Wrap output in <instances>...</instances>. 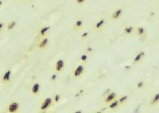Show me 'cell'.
Here are the masks:
<instances>
[{"label": "cell", "instance_id": "11", "mask_svg": "<svg viewBox=\"0 0 159 113\" xmlns=\"http://www.w3.org/2000/svg\"><path fill=\"white\" fill-rule=\"evenodd\" d=\"M51 29H52V27L50 26H49V25L41 26L38 30V38H43V37L49 36Z\"/></svg>", "mask_w": 159, "mask_h": 113}, {"label": "cell", "instance_id": "13", "mask_svg": "<svg viewBox=\"0 0 159 113\" xmlns=\"http://www.w3.org/2000/svg\"><path fill=\"white\" fill-rule=\"evenodd\" d=\"M146 52L145 51H139L138 53H137L136 54L134 55V57L133 58V65H139L140 63L146 59Z\"/></svg>", "mask_w": 159, "mask_h": 113}, {"label": "cell", "instance_id": "21", "mask_svg": "<svg viewBox=\"0 0 159 113\" xmlns=\"http://www.w3.org/2000/svg\"><path fill=\"white\" fill-rule=\"evenodd\" d=\"M159 102V93L158 92H157L155 93L151 98V100L149 101V104L151 105V106H156L157 104H158Z\"/></svg>", "mask_w": 159, "mask_h": 113}, {"label": "cell", "instance_id": "26", "mask_svg": "<svg viewBox=\"0 0 159 113\" xmlns=\"http://www.w3.org/2000/svg\"><path fill=\"white\" fill-rule=\"evenodd\" d=\"M57 73H54L53 74H52L50 77V80L52 82H55V81H57Z\"/></svg>", "mask_w": 159, "mask_h": 113}, {"label": "cell", "instance_id": "17", "mask_svg": "<svg viewBox=\"0 0 159 113\" xmlns=\"http://www.w3.org/2000/svg\"><path fill=\"white\" fill-rule=\"evenodd\" d=\"M108 107L110 110L114 111V110H117L119 109V108H121V105L120 103H119V100H118L117 98V99H115V100H113V101H111L110 103H108Z\"/></svg>", "mask_w": 159, "mask_h": 113}, {"label": "cell", "instance_id": "12", "mask_svg": "<svg viewBox=\"0 0 159 113\" xmlns=\"http://www.w3.org/2000/svg\"><path fill=\"white\" fill-rule=\"evenodd\" d=\"M124 17V10L123 8H116L115 10L112 11L111 18L114 21H119Z\"/></svg>", "mask_w": 159, "mask_h": 113}, {"label": "cell", "instance_id": "4", "mask_svg": "<svg viewBox=\"0 0 159 113\" xmlns=\"http://www.w3.org/2000/svg\"><path fill=\"white\" fill-rule=\"evenodd\" d=\"M108 26V21L105 18H98L92 23V28L96 32H102Z\"/></svg>", "mask_w": 159, "mask_h": 113}, {"label": "cell", "instance_id": "5", "mask_svg": "<svg viewBox=\"0 0 159 113\" xmlns=\"http://www.w3.org/2000/svg\"><path fill=\"white\" fill-rule=\"evenodd\" d=\"M21 110V105L18 101L12 100L10 101L9 103L6 104V108L4 109V112L6 113H18Z\"/></svg>", "mask_w": 159, "mask_h": 113}, {"label": "cell", "instance_id": "8", "mask_svg": "<svg viewBox=\"0 0 159 113\" xmlns=\"http://www.w3.org/2000/svg\"><path fill=\"white\" fill-rule=\"evenodd\" d=\"M50 44V38H49V36H46V37L38 38V41L37 42V47L41 50H45L49 47Z\"/></svg>", "mask_w": 159, "mask_h": 113}, {"label": "cell", "instance_id": "22", "mask_svg": "<svg viewBox=\"0 0 159 113\" xmlns=\"http://www.w3.org/2000/svg\"><path fill=\"white\" fill-rule=\"evenodd\" d=\"M89 34H90V33H89L88 31H84V30H82V31H81V33H80V34L79 38L80 39H82V40L88 39V38Z\"/></svg>", "mask_w": 159, "mask_h": 113}, {"label": "cell", "instance_id": "19", "mask_svg": "<svg viewBox=\"0 0 159 113\" xmlns=\"http://www.w3.org/2000/svg\"><path fill=\"white\" fill-rule=\"evenodd\" d=\"M52 97H53V100L54 104H55V105L60 104V103L62 102V98H63V97H62L61 94L56 93L54 94V95H53Z\"/></svg>", "mask_w": 159, "mask_h": 113}, {"label": "cell", "instance_id": "15", "mask_svg": "<svg viewBox=\"0 0 159 113\" xmlns=\"http://www.w3.org/2000/svg\"><path fill=\"white\" fill-rule=\"evenodd\" d=\"M134 29H135V26L133 25H126L124 26L123 29V34L127 37H130L134 34Z\"/></svg>", "mask_w": 159, "mask_h": 113}, {"label": "cell", "instance_id": "18", "mask_svg": "<svg viewBox=\"0 0 159 113\" xmlns=\"http://www.w3.org/2000/svg\"><path fill=\"white\" fill-rule=\"evenodd\" d=\"M89 56L88 53H81L79 56V63L84 64V65H87L89 62Z\"/></svg>", "mask_w": 159, "mask_h": 113}, {"label": "cell", "instance_id": "9", "mask_svg": "<svg viewBox=\"0 0 159 113\" xmlns=\"http://www.w3.org/2000/svg\"><path fill=\"white\" fill-rule=\"evenodd\" d=\"M119 95H118L115 92L111 91L110 89H108L106 92H105L104 96H103V102L106 104L110 103L111 101H113L115 99H117Z\"/></svg>", "mask_w": 159, "mask_h": 113}, {"label": "cell", "instance_id": "24", "mask_svg": "<svg viewBox=\"0 0 159 113\" xmlns=\"http://www.w3.org/2000/svg\"><path fill=\"white\" fill-rule=\"evenodd\" d=\"M145 81H140L138 84H137V88L138 89H143V88L145 87Z\"/></svg>", "mask_w": 159, "mask_h": 113}, {"label": "cell", "instance_id": "7", "mask_svg": "<svg viewBox=\"0 0 159 113\" xmlns=\"http://www.w3.org/2000/svg\"><path fill=\"white\" fill-rule=\"evenodd\" d=\"M53 71L57 73H63L66 68V63L63 59H58L53 64Z\"/></svg>", "mask_w": 159, "mask_h": 113}, {"label": "cell", "instance_id": "23", "mask_svg": "<svg viewBox=\"0 0 159 113\" xmlns=\"http://www.w3.org/2000/svg\"><path fill=\"white\" fill-rule=\"evenodd\" d=\"M88 0H75L76 3L78 6H80V7H83V6L86 5V4L88 3Z\"/></svg>", "mask_w": 159, "mask_h": 113}, {"label": "cell", "instance_id": "27", "mask_svg": "<svg viewBox=\"0 0 159 113\" xmlns=\"http://www.w3.org/2000/svg\"><path fill=\"white\" fill-rule=\"evenodd\" d=\"M93 51V48H92V46H87V48H86V52L87 53H92Z\"/></svg>", "mask_w": 159, "mask_h": 113}, {"label": "cell", "instance_id": "29", "mask_svg": "<svg viewBox=\"0 0 159 113\" xmlns=\"http://www.w3.org/2000/svg\"><path fill=\"white\" fill-rule=\"evenodd\" d=\"M14 1H15V2H20V1H22V0H14Z\"/></svg>", "mask_w": 159, "mask_h": 113}, {"label": "cell", "instance_id": "6", "mask_svg": "<svg viewBox=\"0 0 159 113\" xmlns=\"http://www.w3.org/2000/svg\"><path fill=\"white\" fill-rule=\"evenodd\" d=\"M86 23L85 21L82 18H77L73 21V24H72V29L74 31H77V32H81L82 30L85 29Z\"/></svg>", "mask_w": 159, "mask_h": 113}, {"label": "cell", "instance_id": "14", "mask_svg": "<svg viewBox=\"0 0 159 113\" xmlns=\"http://www.w3.org/2000/svg\"><path fill=\"white\" fill-rule=\"evenodd\" d=\"M134 34L141 39H145L147 36V30L145 26H135Z\"/></svg>", "mask_w": 159, "mask_h": 113}, {"label": "cell", "instance_id": "16", "mask_svg": "<svg viewBox=\"0 0 159 113\" xmlns=\"http://www.w3.org/2000/svg\"><path fill=\"white\" fill-rule=\"evenodd\" d=\"M17 26H18V22L15 20H12V21L6 23L5 29L6 31H12V30L17 28Z\"/></svg>", "mask_w": 159, "mask_h": 113}, {"label": "cell", "instance_id": "20", "mask_svg": "<svg viewBox=\"0 0 159 113\" xmlns=\"http://www.w3.org/2000/svg\"><path fill=\"white\" fill-rule=\"evenodd\" d=\"M129 100V96L128 95H123V96H119L118 97V100L120 103L121 107L125 105L127 103V101Z\"/></svg>", "mask_w": 159, "mask_h": 113}, {"label": "cell", "instance_id": "3", "mask_svg": "<svg viewBox=\"0 0 159 113\" xmlns=\"http://www.w3.org/2000/svg\"><path fill=\"white\" fill-rule=\"evenodd\" d=\"M86 65L79 63L73 67L72 70V77L74 79H80L84 77L86 73Z\"/></svg>", "mask_w": 159, "mask_h": 113}, {"label": "cell", "instance_id": "28", "mask_svg": "<svg viewBox=\"0 0 159 113\" xmlns=\"http://www.w3.org/2000/svg\"><path fill=\"white\" fill-rule=\"evenodd\" d=\"M3 5H4V2H3V0H0V9L3 7Z\"/></svg>", "mask_w": 159, "mask_h": 113}, {"label": "cell", "instance_id": "2", "mask_svg": "<svg viewBox=\"0 0 159 113\" xmlns=\"http://www.w3.org/2000/svg\"><path fill=\"white\" fill-rule=\"evenodd\" d=\"M13 80V70L11 68H6L0 75V81L4 86H9Z\"/></svg>", "mask_w": 159, "mask_h": 113}, {"label": "cell", "instance_id": "30", "mask_svg": "<svg viewBox=\"0 0 159 113\" xmlns=\"http://www.w3.org/2000/svg\"><path fill=\"white\" fill-rule=\"evenodd\" d=\"M29 1H34V0H29Z\"/></svg>", "mask_w": 159, "mask_h": 113}, {"label": "cell", "instance_id": "25", "mask_svg": "<svg viewBox=\"0 0 159 113\" xmlns=\"http://www.w3.org/2000/svg\"><path fill=\"white\" fill-rule=\"evenodd\" d=\"M6 26V23L5 22H0V34L3 33Z\"/></svg>", "mask_w": 159, "mask_h": 113}, {"label": "cell", "instance_id": "10", "mask_svg": "<svg viewBox=\"0 0 159 113\" xmlns=\"http://www.w3.org/2000/svg\"><path fill=\"white\" fill-rule=\"evenodd\" d=\"M29 92L33 96H39L41 93V85L39 82L35 81L34 83H32L30 84V87H29Z\"/></svg>", "mask_w": 159, "mask_h": 113}, {"label": "cell", "instance_id": "1", "mask_svg": "<svg viewBox=\"0 0 159 113\" xmlns=\"http://www.w3.org/2000/svg\"><path fill=\"white\" fill-rule=\"evenodd\" d=\"M53 106H55V104H54L53 100V97L47 96L41 100L40 105H39V112H47Z\"/></svg>", "mask_w": 159, "mask_h": 113}]
</instances>
